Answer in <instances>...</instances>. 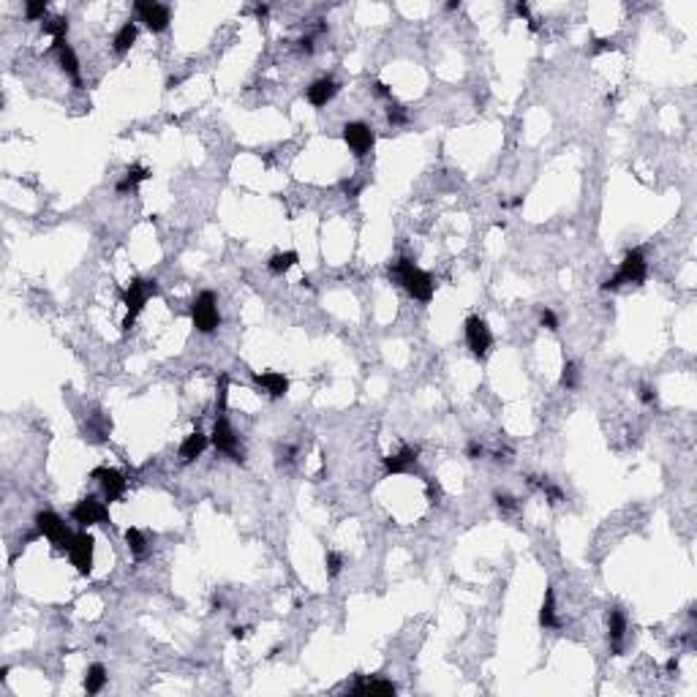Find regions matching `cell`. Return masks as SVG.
I'll return each instance as SVG.
<instances>
[{"mask_svg": "<svg viewBox=\"0 0 697 697\" xmlns=\"http://www.w3.org/2000/svg\"><path fill=\"white\" fill-rule=\"evenodd\" d=\"M389 278H395L409 297L420 300V303H431L433 300V292H436V284L431 278V273H425L422 267H417L411 259L400 256L389 264Z\"/></svg>", "mask_w": 697, "mask_h": 697, "instance_id": "obj_1", "label": "cell"}, {"mask_svg": "<svg viewBox=\"0 0 697 697\" xmlns=\"http://www.w3.org/2000/svg\"><path fill=\"white\" fill-rule=\"evenodd\" d=\"M158 292H161V286H158L155 278H134V281H128V286L123 292V306L128 310L126 319H123V332H128L134 327L137 316L148 306V300L158 297Z\"/></svg>", "mask_w": 697, "mask_h": 697, "instance_id": "obj_2", "label": "cell"}, {"mask_svg": "<svg viewBox=\"0 0 697 697\" xmlns=\"http://www.w3.org/2000/svg\"><path fill=\"white\" fill-rule=\"evenodd\" d=\"M645 278H648V262H645V256H643L640 248H632V251H626V256L621 259L616 275H610V278L602 284V289H605V292H616V289L626 286V284L640 286V284H645Z\"/></svg>", "mask_w": 697, "mask_h": 697, "instance_id": "obj_3", "label": "cell"}, {"mask_svg": "<svg viewBox=\"0 0 697 697\" xmlns=\"http://www.w3.org/2000/svg\"><path fill=\"white\" fill-rule=\"evenodd\" d=\"M191 324L196 327V332L202 335H213L221 327V313H218V297L216 292L205 289L196 295V300L191 303Z\"/></svg>", "mask_w": 697, "mask_h": 697, "instance_id": "obj_4", "label": "cell"}, {"mask_svg": "<svg viewBox=\"0 0 697 697\" xmlns=\"http://www.w3.org/2000/svg\"><path fill=\"white\" fill-rule=\"evenodd\" d=\"M33 523H36V532H38L41 537H47V540L55 545L60 553H69L71 540H74V532L69 529V523H66L58 512H52V510H41V512H36Z\"/></svg>", "mask_w": 697, "mask_h": 697, "instance_id": "obj_5", "label": "cell"}, {"mask_svg": "<svg viewBox=\"0 0 697 697\" xmlns=\"http://www.w3.org/2000/svg\"><path fill=\"white\" fill-rule=\"evenodd\" d=\"M210 444H213L221 455H227L229 461H234V464H245V450H242L240 436L234 433L232 422H229L227 414H218V417H216V425H213V433H210Z\"/></svg>", "mask_w": 697, "mask_h": 697, "instance_id": "obj_6", "label": "cell"}, {"mask_svg": "<svg viewBox=\"0 0 697 697\" xmlns=\"http://www.w3.org/2000/svg\"><path fill=\"white\" fill-rule=\"evenodd\" d=\"M71 521L79 529H90V526H104L109 523V504L95 499V496H84L79 499L71 510Z\"/></svg>", "mask_w": 697, "mask_h": 697, "instance_id": "obj_7", "label": "cell"}, {"mask_svg": "<svg viewBox=\"0 0 697 697\" xmlns=\"http://www.w3.org/2000/svg\"><path fill=\"white\" fill-rule=\"evenodd\" d=\"M464 335H466L468 352H471L477 360H485L488 352H490V346H493V332H490L488 321L479 319V316H468L464 321Z\"/></svg>", "mask_w": 697, "mask_h": 697, "instance_id": "obj_8", "label": "cell"}, {"mask_svg": "<svg viewBox=\"0 0 697 697\" xmlns=\"http://www.w3.org/2000/svg\"><path fill=\"white\" fill-rule=\"evenodd\" d=\"M341 137H343L346 148L357 155V158H365V155L374 150V145H376V131H374L368 123H363V120L346 123L343 131H341Z\"/></svg>", "mask_w": 697, "mask_h": 697, "instance_id": "obj_9", "label": "cell"}, {"mask_svg": "<svg viewBox=\"0 0 697 697\" xmlns=\"http://www.w3.org/2000/svg\"><path fill=\"white\" fill-rule=\"evenodd\" d=\"M134 11L139 16V22H145V27L150 33H163L172 25V8L166 3H155V0H139L134 3Z\"/></svg>", "mask_w": 697, "mask_h": 697, "instance_id": "obj_10", "label": "cell"}, {"mask_svg": "<svg viewBox=\"0 0 697 697\" xmlns=\"http://www.w3.org/2000/svg\"><path fill=\"white\" fill-rule=\"evenodd\" d=\"M69 558L77 567L79 575L87 578L93 572V558H95V540H93V534H87L84 529L77 532L74 540H71V547H69Z\"/></svg>", "mask_w": 697, "mask_h": 697, "instance_id": "obj_11", "label": "cell"}, {"mask_svg": "<svg viewBox=\"0 0 697 697\" xmlns=\"http://www.w3.org/2000/svg\"><path fill=\"white\" fill-rule=\"evenodd\" d=\"M90 477L98 482L101 496H104V501H106V504L120 501V499H123V493H126V488H128V479H126L117 468H106V466H101V468H93V474H90Z\"/></svg>", "mask_w": 697, "mask_h": 697, "instance_id": "obj_12", "label": "cell"}, {"mask_svg": "<svg viewBox=\"0 0 697 697\" xmlns=\"http://www.w3.org/2000/svg\"><path fill=\"white\" fill-rule=\"evenodd\" d=\"M338 90H341V84L335 82L332 77H319L313 79L308 84V90H306V98H308L310 106H316V109H321V106H327L335 95H338Z\"/></svg>", "mask_w": 697, "mask_h": 697, "instance_id": "obj_13", "label": "cell"}, {"mask_svg": "<svg viewBox=\"0 0 697 697\" xmlns=\"http://www.w3.org/2000/svg\"><path fill=\"white\" fill-rule=\"evenodd\" d=\"M52 49H55V55H58V66L63 69V74H69V77L74 79V84H77V87H82L79 58H77V52L69 47V41H66V38H60V41H52Z\"/></svg>", "mask_w": 697, "mask_h": 697, "instance_id": "obj_14", "label": "cell"}, {"mask_svg": "<svg viewBox=\"0 0 697 697\" xmlns=\"http://www.w3.org/2000/svg\"><path fill=\"white\" fill-rule=\"evenodd\" d=\"M417 458H420V450L417 447H400L398 453L387 455L382 464H385V474H406L417 466Z\"/></svg>", "mask_w": 697, "mask_h": 697, "instance_id": "obj_15", "label": "cell"}, {"mask_svg": "<svg viewBox=\"0 0 697 697\" xmlns=\"http://www.w3.org/2000/svg\"><path fill=\"white\" fill-rule=\"evenodd\" d=\"M253 382H256V387L262 389V392H267L270 398H284L289 392V379L281 371H262V374L253 376Z\"/></svg>", "mask_w": 697, "mask_h": 697, "instance_id": "obj_16", "label": "cell"}, {"mask_svg": "<svg viewBox=\"0 0 697 697\" xmlns=\"http://www.w3.org/2000/svg\"><path fill=\"white\" fill-rule=\"evenodd\" d=\"M624 637H626V616L621 608H610L608 610V640H610V648L616 656L624 651Z\"/></svg>", "mask_w": 697, "mask_h": 697, "instance_id": "obj_17", "label": "cell"}, {"mask_svg": "<svg viewBox=\"0 0 697 697\" xmlns=\"http://www.w3.org/2000/svg\"><path fill=\"white\" fill-rule=\"evenodd\" d=\"M352 695H395L398 687L392 681H385V678H365V676H357L354 684L349 687Z\"/></svg>", "mask_w": 697, "mask_h": 697, "instance_id": "obj_18", "label": "cell"}, {"mask_svg": "<svg viewBox=\"0 0 697 697\" xmlns=\"http://www.w3.org/2000/svg\"><path fill=\"white\" fill-rule=\"evenodd\" d=\"M207 444H210V436H205L202 431L188 433V436L183 439V444H180V464H194L196 458H202V453L207 450Z\"/></svg>", "mask_w": 697, "mask_h": 697, "instance_id": "obj_19", "label": "cell"}, {"mask_svg": "<svg viewBox=\"0 0 697 697\" xmlns=\"http://www.w3.org/2000/svg\"><path fill=\"white\" fill-rule=\"evenodd\" d=\"M137 36H139V25H137V22H123V25H120V30H117V33H115V38H112V49H115V55H117V58L128 55V52H131V47L137 44Z\"/></svg>", "mask_w": 697, "mask_h": 697, "instance_id": "obj_20", "label": "cell"}, {"mask_svg": "<svg viewBox=\"0 0 697 697\" xmlns=\"http://www.w3.org/2000/svg\"><path fill=\"white\" fill-rule=\"evenodd\" d=\"M540 626L542 629H558L561 626L558 610H556V591H553V586L545 589V599L542 608H540Z\"/></svg>", "mask_w": 697, "mask_h": 697, "instance_id": "obj_21", "label": "cell"}, {"mask_svg": "<svg viewBox=\"0 0 697 697\" xmlns=\"http://www.w3.org/2000/svg\"><path fill=\"white\" fill-rule=\"evenodd\" d=\"M106 681H109L106 667H104L101 662H93V665L87 667V673H84V692H87V695H98V692L106 687Z\"/></svg>", "mask_w": 697, "mask_h": 697, "instance_id": "obj_22", "label": "cell"}, {"mask_svg": "<svg viewBox=\"0 0 697 697\" xmlns=\"http://www.w3.org/2000/svg\"><path fill=\"white\" fill-rule=\"evenodd\" d=\"M297 262H300V253H297V251H281V253H273V256L267 259V270H270L273 275H284V273H289Z\"/></svg>", "mask_w": 697, "mask_h": 697, "instance_id": "obj_23", "label": "cell"}, {"mask_svg": "<svg viewBox=\"0 0 697 697\" xmlns=\"http://www.w3.org/2000/svg\"><path fill=\"white\" fill-rule=\"evenodd\" d=\"M150 177V169L148 166H128V172H126V177L115 185V191L123 196V194H128V191H134L139 183H145Z\"/></svg>", "mask_w": 697, "mask_h": 697, "instance_id": "obj_24", "label": "cell"}, {"mask_svg": "<svg viewBox=\"0 0 697 697\" xmlns=\"http://www.w3.org/2000/svg\"><path fill=\"white\" fill-rule=\"evenodd\" d=\"M41 30L47 36H52V41H60L69 36V16H49L41 22Z\"/></svg>", "mask_w": 697, "mask_h": 697, "instance_id": "obj_25", "label": "cell"}, {"mask_svg": "<svg viewBox=\"0 0 697 697\" xmlns=\"http://www.w3.org/2000/svg\"><path fill=\"white\" fill-rule=\"evenodd\" d=\"M126 545H128V550H131V556L134 558H145L148 556V540H145V534L139 532V529H126Z\"/></svg>", "mask_w": 697, "mask_h": 697, "instance_id": "obj_26", "label": "cell"}, {"mask_svg": "<svg viewBox=\"0 0 697 697\" xmlns=\"http://www.w3.org/2000/svg\"><path fill=\"white\" fill-rule=\"evenodd\" d=\"M558 385H561L564 389H578V385H580V371H578V365H575V363H564Z\"/></svg>", "mask_w": 697, "mask_h": 697, "instance_id": "obj_27", "label": "cell"}, {"mask_svg": "<svg viewBox=\"0 0 697 697\" xmlns=\"http://www.w3.org/2000/svg\"><path fill=\"white\" fill-rule=\"evenodd\" d=\"M47 8H49V3L47 0H27L25 3V16L30 19V22H44L47 19Z\"/></svg>", "mask_w": 697, "mask_h": 697, "instance_id": "obj_28", "label": "cell"}, {"mask_svg": "<svg viewBox=\"0 0 697 697\" xmlns=\"http://www.w3.org/2000/svg\"><path fill=\"white\" fill-rule=\"evenodd\" d=\"M227 406H229V376L221 374V379H218V398H216V414H227Z\"/></svg>", "mask_w": 697, "mask_h": 697, "instance_id": "obj_29", "label": "cell"}, {"mask_svg": "<svg viewBox=\"0 0 697 697\" xmlns=\"http://www.w3.org/2000/svg\"><path fill=\"white\" fill-rule=\"evenodd\" d=\"M324 567H327V578H338L341 569H343V553L338 550H327L324 556Z\"/></svg>", "mask_w": 697, "mask_h": 697, "instance_id": "obj_30", "label": "cell"}, {"mask_svg": "<svg viewBox=\"0 0 697 697\" xmlns=\"http://www.w3.org/2000/svg\"><path fill=\"white\" fill-rule=\"evenodd\" d=\"M540 485H542V493H545V499H547V504H553V507H556V504H561V501H564V490H561L558 485H553V482H547V479H542Z\"/></svg>", "mask_w": 697, "mask_h": 697, "instance_id": "obj_31", "label": "cell"}, {"mask_svg": "<svg viewBox=\"0 0 697 697\" xmlns=\"http://www.w3.org/2000/svg\"><path fill=\"white\" fill-rule=\"evenodd\" d=\"M493 501H496V507L504 510V512H515V510H518V499H515L512 493H493Z\"/></svg>", "mask_w": 697, "mask_h": 697, "instance_id": "obj_32", "label": "cell"}, {"mask_svg": "<svg viewBox=\"0 0 697 697\" xmlns=\"http://www.w3.org/2000/svg\"><path fill=\"white\" fill-rule=\"evenodd\" d=\"M540 324H542L545 330L556 332V330H558V316H556V310H550V308L540 310Z\"/></svg>", "mask_w": 697, "mask_h": 697, "instance_id": "obj_33", "label": "cell"}, {"mask_svg": "<svg viewBox=\"0 0 697 697\" xmlns=\"http://www.w3.org/2000/svg\"><path fill=\"white\" fill-rule=\"evenodd\" d=\"M409 120V115H406V109L403 106H392L387 112V123L389 126H403Z\"/></svg>", "mask_w": 697, "mask_h": 697, "instance_id": "obj_34", "label": "cell"}, {"mask_svg": "<svg viewBox=\"0 0 697 697\" xmlns=\"http://www.w3.org/2000/svg\"><path fill=\"white\" fill-rule=\"evenodd\" d=\"M482 455H485V450H482V444H479V442H477V439H471V442H468V444H466V458H468V461H479V458H482Z\"/></svg>", "mask_w": 697, "mask_h": 697, "instance_id": "obj_35", "label": "cell"}, {"mask_svg": "<svg viewBox=\"0 0 697 697\" xmlns=\"http://www.w3.org/2000/svg\"><path fill=\"white\" fill-rule=\"evenodd\" d=\"M616 44L610 41V38H597L594 41V47H591V55H599V52H608V49H613Z\"/></svg>", "mask_w": 697, "mask_h": 697, "instance_id": "obj_36", "label": "cell"}, {"mask_svg": "<svg viewBox=\"0 0 697 697\" xmlns=\"http://www.w3.org/2000/svg\"><path fill=\"white\" fill-rule=\"evenodd\" d=\"M371 87H374V95H379V98H392V90H389L385 82H379V79H376Z\"/></svg>", "mask_w": 697, "mask_h": 697, "instance_id": "obj_37", "label": "cell"}, {"mask_svg": "<svg viewBox=\"0 0 697 697\" xmlns=\"http://www.w3.org/2000/svg\"><path fill=\"white\" fill-rule=\"evenodd\" d=\"M640 400H643L645 406H654V403H656V392L651 387H640Z\"/></svg>", "mask_w": 697, "mask_h": 697, "instance_id": "obj_38", "label": "cell"}, {"mask_svg": "<svg viewBox=\"0 0 697 697\" xmlns=\"http://www.w3.org/2000/svg\"><path fill=\"white\" fill-rule=\"evenodd\" d=\"M515 14H518L521 19H526V22H532V8H529V3H515Z\"/></svg>", "mask_w": 697, "mask_h": 697, "instance_id": "obj_39", "label": "cell"}, {"mask_svg": "<svg viewBox=\"0 0 697 697\" xmlns=\"http://www.w3.org/2000/svg\"><path fill=\"white\" fill-rule=\"evenodd\" d=\"M253 14H256L259 19H264V16L270 14V5H264V3H262V5H253Z\"/></svg>", "mask_w": 697, "mask_h": 697, "instance_id": "obj_40", "label": "cell"}, {"mask_svg": "<svg viewBox=\"0 0 697 697\" xmlns=\"http://www.w3.org/2000/svg\"><path fill=\"white\" fill-rule=\"evenodd\" d=\"M300 49H303L306 55H310V52H313V38H303V41H300Z\"/></svg>", "mask_w": 697, "mask_h": 697, "instance_id": "obj_41", "label": "cell"}, {"mask_svg": "<svg viewBox=\"0 0 697 697\" xmlns=\"http://www.w3.org/2000/svg\"><path fill=\"white\" fill-rule=\"evenodd\" d=\"M248 635V629L245 626H232V637H237V640H242Z\"/></svg>", "mask_w": 697, "mask_h": 697, "instance_id": "obj_42", "label": "cell"}, {"mask_svg": "<svg viewBox=\"0 0 697 697\" xmlns=\"http://www.w3.org/2000/svg\"><path fill=\"white\" fill-rule=\"evenodd\" d=\"M455 8H461V3H458V0H450V3H447V11H455Z\"/></svg>", "mask_w": 697, "mask_h": 697, "instance_id": "obj_43", "label": "cell"}, {"mask_svg": "<svg viewBox=\"0 0 697 697\" xmlns=\"http://www.w3.org/2000/svg\"><path fill=\"white\" fill-rule=\"evenodd\" d=\"M221 605H224V599H221V597H213V608L221 610Z\"/></svg>", "mask_w": 697, "mask_h": 697, "instance_id": "obj_44", "label": "cell"}, {"mask_svg": "<svg viewBox=\"0 0 697 697\" xmlns=\"http://www.w3.org/2000/svg\"><path fill=\"white\" fill-rule=\"evenodd\" d=\"M510 205H512V207H521V205H523V196H515Z\"/></svg>", "mask_w": 697, "mask_h": 697, "instance_id": "obj_45", "label": "cell"}]
</instances>
